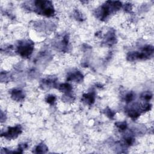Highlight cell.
Masks as SVG:
<instances>
[{"label":"cell","instance_id":"1","mask_svg":"<svg viewBox=\"0 0 154 154\" xmlns=\"http://www.w3.org/2000/svg\"><path fill=\"white\" fill-rule=\"evenodd\" d=\"M35 7L38 13L46 17H51L54 13V9L51 2L46 1H37L34 2Z\"/></svg>","mask_w":154,"mask_h":154},{"label":"cell","instance_id":"2","mask_svg":"<svg viewBox=\"0 0 154 154\" xmlns=\"http://www.w3.org/2000/svg\"><path fill=\"white\" fill-rule=\"evenodd\" d=\"M18 52L24 57L30 56L33 51V44L28 40L24 41L19 44L18 46Z\"/></svg>","mask_w":154,"mask_h":154},{"label":"cell","instance_id":"3","mask_svg":"<svg viewBox=\"0 0 154 154\" xmlns=\"http://www.w3.org/2000/svg\"><path fill=\"white\" fill-rule=\"evenodd\" d=\"M22 132V129L19 125H17L14 127L9 128L7 132L3 134L2 135H4V137L7 139H15L17 138Z\"/></svg>","mask_w":154,"mask_h":154},{"label":"cell","instance_id":"4","mask_svg":"<svg viewBox=\"0 0 154 154\" xmlns=\"http://www.w3.org/2000/svg\"><path fill=\"white\" fill-rule=\"evenodd\" d=\"M83 75L81 72H72L69 75H68L67 80L69 81H73L76 82L81 81L83 79Z\"/></svg>","mask_w":154,"mask_h":154},{"label":"cell","instance_id":"5","mask_svg":"<svg viewBox=\"0 0 154 154\" xmlns=\"http://www.w3.org/2000/svg\"><path fill=\"white\" fill-rule=\"evenodd\" d=\"M12 98L15 100L19 101L24 98V94L22 91L18 89H14L11 93Z\"/></svg>","mask_w":154,"mask_h":154},{"label":"cell","instance_id":"6","mask_svg":"<svg viewBox=\"0 0 154 154\" xmlns=\"http://www.w3.org/2000/svg\"><path fill=\"white\" fill-rule=\"evenodd\" d=\"M83 100L84 102H86L87 104L91 105L95 102V96L92 93H88L85 94L83 95Z\"/></svg>","mask_w":154,"mask_h":154},{"label":"cell","instance_id":"7","mask_svg":"<svg viewBox=\"0 0 154 154\" xmlns=\"http://www.w3.org/2000/svg\"><path fill=\"white\" fill-rule=\"evenodd\" d=\"M58 89H59L60 91L61 92L64 93H69L72 90V87L70 84L67 83H64L60 84L59 86H58Z\"/></svg>","mask_w":154,"mask_h":154},{"label":"cell","instance_id":"8","mask_svg":"<svg viewBox=\"0 0 154 154\" xmlns=\"http://www.w3.org/2000/svg\"><path fill=\"white\" fill-rule=\"evenodd\" d=\"M35 150L36 153H45L47 151V147L45 145L42 143L36 147Z\"/></svg>","mask_w":154,"mask_h":154},{"label":"cell","instance_id":"9","mask_svg":"<svg viewBox=\"0 0 154 154\" xmlns=\"http://www.w3.org/2000/svg\"><path fill=\"white\" fill-rule=\"evenodd\" d=\"M152 97V95L150 92H145L141 95V98L146 100H150Z\"/></svg>","mask_w":154,"mask_h":154},{"label":"cell","instance_id":"10","mask_svg":"<svg viewBox=\"0 0 154 154\" xmlns=\"http://www.w3.org/2000/svg\"><path fill=\"white\" fill-rule=\"evenodd\" d=\"M56 98L54 95H49V96H47L46 99V101L50 104H52L56 101Z\"/></svg>","mask_w":154,"mask_h":154},{"label":"cell","instance_id":"11","mask_svg":"<svg viewBox=\"0 0 154 154\" xmlns=\"http://www.w3.org/2000/svg\"><path fill=\"white\" fill-rule=\"evenodd\" d=\"M116 126H118L119 129L121 131L125 130L127 126L126 122H119V123L116 124Z\"/></svg>","mask_w":154,"mask_h":154},{"label":"cell","instance_id":"12","mask_svg":"<svg viewBox=\"0 0 154 154\" xmlns=\"http://www.w3.org/2000/svg\"><path fill=\"white\" fill-rule=\"evenodd\" d=\"M134 99V95L132 94V93H128V95L126 96V98H125V100L127 102H131V100H133Z\"/></svg>","mask_w":154,"mask_h":154},{"label":"cell","instance_id":"13","mask_svg":"<svg viewBox=\"0 0 154 154\" xmlns=\"http://www.w3.org/2000/svg\"><path fill=\"white\" fill-rule=\"evenodd\" d=\"M107 114L108 116L110 117V118H112V117L114 116V113L111 110H108V111H107Z\"/></svg>","mask_w":154,"mask_h":154}]
</instances>
